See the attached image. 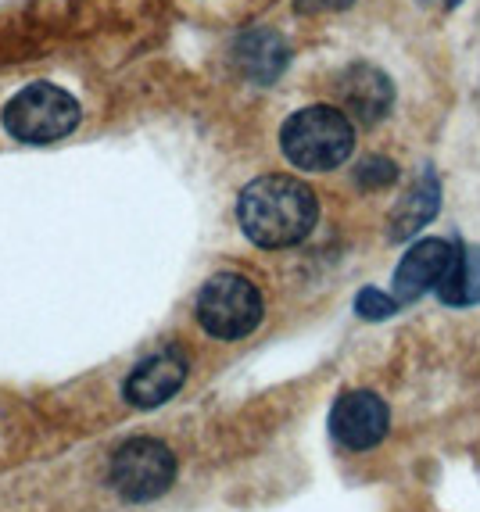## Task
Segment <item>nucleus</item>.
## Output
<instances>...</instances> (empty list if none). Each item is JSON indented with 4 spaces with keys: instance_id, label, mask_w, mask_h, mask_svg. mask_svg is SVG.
I'll use <instances>...</instances> for the list:
<instances>
[{
    "instance_id": "1",
    "label": "nucleus",
    "mask_w": 480,
    "mask_h": 512,
    "mask_svg": "<svg viewBox=\"0 0 480 512\" xmlns=\"http://www.w3.org/2000/svg\"><path fill=\"white\" fill-rule=\"evenodd\" d=\"M316 219V190L298 176H283V172L258 176L237 197V222L255 248H294L316 230Z\"/></svg>"
},
{
    "instance_id": "2",
    "label": "nucleus",
    "mask_w": 480,
    "mask_h": 512,
    "mask_svg": "<svg viewBox=\"0 0 480 512\" xmlns=\"http://www.w3.org/2000/svg\"><path fill=\"white\" fill-rule=\"evenodd\" d=\"M280 151L301 172L341 169L355 151V126L341 108L309 104L280 126Z\"/></svg>"
},
{
    "instance_id": "3",
    "label": "nucleus",
    "mask_w": 480,
    "mask_h": 512,
    "mask_svg": "<svg viewBox=\"0 0 480 512\" xmlns=\"http://www.w3.org/2000/svg\"><path fill=\"white\" fill-rule=\"evenodd\" d=\"M83 108L58 83H29L0 108V126L18 144H58L76 133Z\"/></svg>"
},
{
    "instance_id": "4",
    "label": "nucleus",
    "mask_w": 480,
    "mask_h": 512,
    "mask_svg": "<svg viewBox=\"0 0 480 512\" xmlns=\"http://www.w3.org/2000/svg\"><path fill=\"white\" fill-rule=\"evenodd\" d=\"M266 316L258 287L240 273H215L198 294V323L215 341H240Z\"/></svg>"
},
{
    "instance_id": "5",
    "label": "nucleus",
    "mask_w": 480,
    "mask_h": 512,
    "mask_svg": "<svg viewBox=\"0 0 480 512\" xmlns=\"http://www.w3.org/2000/svg\"><path fill=\"white\" fill-rule=\"evenodd\" d=\"M172 480H176V455L155 437H133L112 459V484L126 502L162 498Z\"/></svg>"
},
{
    "instance_id": "6",
    "label": "nucleus",
    "mask_w": 480,
    "mask_h": 512,
    "mask_svg": "<svg viewBox=\"0 0 480 512\" xmlns=\"http://www.w3.org/2000/svg\"><path fill=\"white\" fill-rule=\"evenodd\" d=\"M387 430H391V412L373 391H344L330 409V434L352 452L377 448Z\"/></svg>"
},
{
    "instance_id": "7",
    "label": "nucleus",
    "mask_w": 480,
    "mask_h": 512,
    "mask_svg": "<svg viewBox=\"0 0 480 512\" xmlns=\"http://www.w3.org/2000/svg\"><path fill=\"white\" fill-rule=\"evenodd\" d=\"M455 262V244L441 237L416 240L409 251L402 255L395 269V301L398 305H409V301H420L423 294L438 291L445 283L448 269Z\"/></svg>"
},
{
    "instance_id": "8",
    "label": "nucleus",
    "mask_w": 480,
    "mask_h": 512,
    "mask_svg": "<svg viewBox=\"0 0 480 512\" xmlns=\"http://www.w3.org/2000/svg\"><path fill=\"white\" fill-rule=\"evenodd\" d=\"M183 380H187V359H183V351L176 348H165L155 351L151 359L140 362L133 373L126 376V402L133 409H158L172 398V394L180 391Z\"/></svg>"
},
{
    "instance_id": "9",
    "label": "nucleus",
    "mask_w": 480,
    "mask_h": 512,
    "mask_svg": "<svg viewBox=\"0 0 480 512\" xmlns=\"http://www.w3.org/2000/svg\"><path fill=\"white\" fill-rule=\"evenodd\" d=\"M291 61V47L276 29H248L233 40V65L258 86H273Z\"/></svg>"
},
{
    "instance_id": "10",
    "label": "nucleus",
    "mask_w": 480,
    "mask_h": 512,
    "mask_svg": "<svg viewBox=\"0 0 480 512\" xmlns=\"http://www.w3.org/2000/svg\"><path fill=\"white\" fill-rule=\"evenodd\" d=\"M341 101L362 126H373V122L384 119L387 111H391V104H395V86H391V79H387L377 65L359 61V65H352V69L341 76ZM348 111H344V115H348Z\"/></svg>"
},
{
    "instance_id": "11",
    "label": "nucleus",
    "mask_w": 480,
    "mask_h": 512,
    "mask_svg": "<svg viewBox=\"0 0 480 512\" xmlns=\"http://www.w3.org/2000/svg\"><path fill=\"white\" fill-rule=\"evenodd\" d=\"M441 208V180L434 169H423V176L412 183V190L402 197L391 212V240H409L412 233H420Z\"/></svg>"
},
{
    "instance_id": "12",
    "label": "nucleus",
    "mask_w": 480,
    "mask_h": 512,
    "mask_svg": "<svg viewBox=\"0 0 480 512\" xmlns=\"http://www.w3.org/2000/svg\"><path fill=\"white\" fill-rule=\"evenodd\" d=\"M438 298L452 308L480 305V244L455 248V262L438 287Z\"/></svg>"
},
{
    "instance_id": "13",
    "label": "nucleus",
    "mask_w": 480,
    "mask_h": 512,
    "mask_svg": "<svg viewBox=\"0 0 480 512\" xmlns=\"http://www.w3.org/2000/svg\"><path fill=\"white\" fill-rule=\"evenodd\" d=\"M355 180H359V187H366V190L391 187V183L398 180V165L391 162V158H384V154H369V158L359 162V169H355Z\"/></svg>"
},
{
    "instance_id": "14",
    "label": "nucleus",
    "mask_w": 480,
    "mask_h": 512,
    "mask_svg": "<svg viewBox=\"0 0 480 512\" xmlns=\"http://www.w3.org/2000/svg\"><path fill=\"white\" fill-rule=\"evenodd\" d=\"M355 312H359L366 323H380V319H391L398 312V301L391 294L377 291V287H362L355 294Z\"/></svg>"
},
{
    "instance_id": "15",
    "label": "nucleus",
    "mask_w": 480,
    "mask_h": 512,
    "mask_svg": "<svg viewBox=\"0 0 480 512\" xmlns=\"http://www.w3.org/2000/svg\"><path fill=\"white\" fill-rule=\"evenodd\" d=\"M355 0H294L298 15H326V11H344L352 8Z\"/></svg>"
},
{
    "instance_id": "16",
    "label": "nucleus",
    "mask_w": 480,
    "mask_h": 512,
    "mask_svg": "<svg viewBox=\"0 0 480 512\" xmlns=\"http://www.w3.org/2000/svg\"><path fill=\"white\" fill-rule=\"evenodd\" d=\"M445 4H448V8H459V4H463V0H445Z\"/></svg>"
}]
</instances>
